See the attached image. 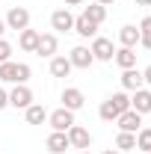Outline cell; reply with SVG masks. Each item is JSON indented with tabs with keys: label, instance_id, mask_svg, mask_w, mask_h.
<instances>
[{
	"label": "cell",
	"instance_id": "cell-33",
	"mask_svg": "<svg viewBox=\"0 0 151 154\" xmlns=\"http://www.w3.org/2000/svg\"><path fill=\"white\" fill-rule=\"evenodd\" d=\"M136 6H151V0H136Z\"/></svg>",
	"mask_w": 151,
	"mask_h": 154
},
{
	"label": "cell",
	"instance_id": "cell-4",
	"mask_svg": "<svg viewBox=\"0 0 151 154\" xmlns=\"http://www.w3.org/2000/svg\"><path fill=\"white\" fill-rule=\"evenodd\" d=\"M33 104V89L27 86V83H18L12 92H9V107H15V110H27Z\"/></svg>",
	"mask_w": 151,
	"mask_h": 154
},
{
	"label": "cell",
	"instance_id": "cell-32",
	"mask_svg": "<svg viewBox=\"0 0 151 154\" xmlns=\"http://www.w3.org/2000/svg\"><path fill=\"white\" fill-rule=\"evenodd\" d=\"M95 3H101V6H110V3H116V0H95Z\"/></svg>",
	"mask_w": 151,
	"mask_h": 154
},
{
	"label": "cell",
	"instance_id": "cell-17",
	"mask_svg": "<svg viewBox=\"0 0 151 154\" xmlns=\"http://www.w3.org/2000/svg\"><path fill=\"white\" fill-rule=\"evenodd\" d=\"M39 30H21V36H18V45H21V51H27V54H36V45H39Z\"/></svg>",
	"mask_w": 151,
	"mask_h": 154
},
{
	"label": "cell",
	"instance_id": "cell-24",
	"mask_svg": "<svg viewBox=\"0 0 151 154\" xmlns=\"http://www.w3.org/2000/svg\"><path fill=\"white\" fill-rule=\"evenodd\" d=\"M116 148H119V151H133V148H136V134H122V131H119Z\"/></svg>",
	"mask_w": 151,
	"mask_h": 154
},
{
	"label": "cell",
	"instance_id": "cell-7",
	"mask_svg": "<svg viewBox=\"0 0 151 154\" xmlns=\"http://www.w3.org/2000/svg\"><path fill=\"white\" fill-rule=\"evenodd\" d=\"M48 122H51L54 131H62V134H65V131L74 125V113L65 110V107H59V110H54V113H48Z\"/></svg>",
	"mask_w": 151,
	"mask_h": 154
},
{
	"label": "cell",
	"instance_id": "cell-31",
	"mask_svg": "<svg viewBox=\"0 0 151 154\" xmlns=\"http://www.w3.org/2000/svg\"><path fill=\"white\" fill-rule=\"evenodd\" d=\"M101 154H122L119 148H107V151H101Z\"/></svg>",
	"mask_w": 151,
	"mask_h": 154
},
{
	"label": "cell",
	"instance_id": "cell-14",
	"mask_svg": "<svg viewBox=\"0 0 151 154\" xmlns=\"http://www.w3.org/2000/svg\"><path fill=\"white\" fill-rule=\"evenodd\" d=\"M83 104H86V98H83L80 89H74V86L62 89V107H65V110H71V113H74V110H80Z\"/></svg>",
	"mask_w": 151,
	"mask_h": 154
},
{
	"label": "cell",
	"instance_id": "cell-13",
	"mask_svg": "<svg viewBox=\"0 0 151 154\" xmlns=\"http://www.w3.org/2000/svg\"><path fill=\"white\" fill-rule=\"evenodd\" d=\"M131 110L139 113V116L151 113V92H148V89H136V92L131 95Z\"/></svg>",
	"mask_w": 151,
	"mask_h": 154
},
{
	"label": "cell",
	"instance_id": "cell-21",
	"mask_svg": "<svg viewBox=\"0 0 151 154\" xmlns=\"http://www.w3.org/2000/svg\"><path fill=\"white\" fill-rule=\"evenodd\" d=\"M51 74H54V77H68V74H71V62H68V57H51Z\"/></svg>",
	"mask_w": 151,
	"mask_h": 154
},
{
	"label": "cell",
	"instance_id": "cell-29",
	"mask_svg": "<svg viewBox=\"0 0 151 154\" xmlns=\"http://www.w3.org/2000/svg\"><path fill=\"white\" fill-rule=\"evenodd\" d=\"M68 6H83V0H65Z\"/></svg>",
	"mask_w": 151,
	"mask_h": 154
},
{
	"label": "cell",
	"instance_id": "cell-8",
	"mask_svg": "<svg viewBox=\"0 0 151 154\" xmlns=\"http://www.w3.org/2000/svg\"><path fill=\"white\" fill-rule=\"evenodd\" d=\"M116 125H119L122 134H136V131L142 128V116L133 113V110H128V113H122L119 119H116Z\"/></svg>",
	"mask_w": 151,
	"mask_h": 154
},
{
	"label": "cell",
	"instance_id": "cell-2",
	"mask_svg": "<svg viewBox=\"0 0 151 154\" xmlns=\"http://www.w3.org/2000/svg\"><path fill=\"white\" fill-rule=\"evenodd\" d=\"M30 77H33V68L27 62H12V59L0 62V80L3 83H15L18 86V83H27Z\"/></svg>",
	"mask_w": 151,
	"mask_h": 154
},
{
	"label": "cell",
	"instance_id": "cell-5",
	"mask_svg": "<svg viewBox=\"0 0 151 154\" xmlns=\"http://www.w3.org/2000/svg\"><path fill=\"white\" fill-rule=\"evenodd\" d=\"M65 136H68V145H71V148H83V151H86V148L92 145V134H89L86 128H80V125H71V128L65 131Z\"/></svg>",
	"mask_w": 151,
	"mask_h": 154
},
{
	"label": "cell",
	"instance_id": "cell-23",
	"mask_svg": "<svg viewBox=\"0 0 151 154\" xmlns=\"http://www.w3.org/2000/svg\"><path fill=\"white\" fill-rule=\"evenodd\" d=\"M139 45L145 51H151V15H145L139 21Z\"/></svg>",
	"mask_w": 151,
	"mask_h": 154
},
{
	"label": "cell",
	"instance_id": "cell-18",
	"mask_svg": "<svg viewBox=\"0 0 151 154\" xmlns=\"http://www.w3.org/2000/svg\"><path fill=\"white\" fill-rule=\"evenodd\" d=\"M119 42H122V48H136V45H139V27L125 24V27L119 30Z\"/></svg>",
	"mask_w": 151,
	"mask_h": 154
},
{
	"label": "cell",
	"instance_id": "cell-16",
	"mask_svg": "<svg viewBox=\"0 0 151 154\" xmlns=\"http://www.w3.org/2000/svg\"><path fill=\"white\" fill-rule=\"evenodd\" d=\"M74 33L83 36V38H95V36H98V24H92L86 15H77V18H74Z\"/></svg>",
	"mask_w": 151,
	"mask_h": 154
},
{
	"label": "cell",
	"instance_id": "cell-9",
	"mask_svg": "<svg viewBox=\"0 0 151 154\" xmlns=\"http://www.w3.org/2000/svg\"><path fill=\"white\" fill-rule=\"evenodd\" d=\"M51 27H54L57 33H71V30H74V15H71L68 9H57V12L51 15Z\"/></svg>",
	"mask_w": 151,
	"mask_h": 154
},
{
	"label": "cell",
	"instance_id": "cell-35",
	"mask_svg": "<svg viewBox=\"0 0 151 154\" xmlns=\"http://www.w3.org/2000/svg\"><path fill=\"white\" fill-rule=\"evenodd\" d=\"M148 154H151V151H148Z\"/></svg>",
	"mask_w": 151,
	"mask_h": 154
},
{
	"label": "cell",
	"instance_id": "cell-26",
	"mask_svg": "<svg viewBox=\"0 0 151 154\" xmlns=\"http://www.w3.org/2000/svg\"><path fill=\"white\" fill-rule=\"evenodd\" d=\"M12 59V45L6 38H0V62H9Z\"/></svg>",
	"mask_w": 151,
	"mask_h": 154
},
{
	"label": "cell",
	"instance_id": "cell-34",
	"mask_svg": "<svg viewBox=\"0 0 151 154\" xmlns=\"http://www.w3.org/2000/svg\"><path fill=\"white\" fill-rule=\"evenodd\" d=\"M80 154H92V151H89V148H86V151H80Z\"/></svg>",
	"mask_w": 151,
	"mask_h": 154
},
{
	"label": "cell",
	"instance_id": "cell-25",
	"mask_svg": "<svg viewBox=\"0 0 151 154\" xmlns=\"http://www.w3.org/2000/svg\"><path fill=\"white\" fill-rule=\"evenodd\" d=\"M136 148L145 151V154L151 151V128H139L136 131Z\"/></svg>",
	"mask_w": 151,
	"mask_h": 154
},
{
	"label": "cell",
	"instance_id": "cell-12",
	"mask_svg": "<svg viewBox=\"0 0 151 154\" xmlns=\"http://www.w3.org/2000/svg\"><path fill=\"white\" fill-rule=\"evenodd\" d=\"M119 80H122V89H125V92H136V89H142V83H145L139 68H125Z\"/></svg>",
	"mask_w": 151,
	"mask_h": 154
},
{
	"label": "cell",
	"instance_id": "cell-6",
	"mask_svg": "<svg viewBox=\"0 0 151 154\" xmlns=\"http://www.w3.org/2000/svg\"><path fill=\"white\" fill-rule=\"evenodd\" d=\"M92 57L95 59H101V62H110V59L116 57V48H113V42L110 38H104V36H95L92 38Z\"/></svg>",
	"mask_w": 151,
	"mask_h": 154
},
{
	"label": "cell",
	"instance_id": "cell-28",
	"mask_svg": "<svg viewBox=\"0 0 151 154\" xmlns=\"http://www.w3.org/2000/svg\"><path fill=\"white\" fill-rule=\"evenodd\" d=\"M142 80H145V83H148V86H151V65H148V68H145V71H142Z\"/></svg>",
	"mask_w": 151,
	"mask_h": 154
},
{
	"label": "cell",
	"instance_id": "cell-19",
	"mask_svg": "<svg viewBox=\"0 0 151 154\" xmlns=\"http://www.w3.org/2000/svg\"><path fill=\"white\" fill-rule=\"evenodd\" d=\"M113 59L119 62L122 71H125V68H136V51H133V48H119Z\"/></svg>",
	"mask_w": 151,
	"mask_h": 154
},
{
	"label": "cell",
	"instance_id": "cell-10",
	"mask_svg": "<svg viewBox=\"0 0 151 154\" xmlns=\"http://www.w3.org/2000/svg\"><path fill=\"white\" fill-rule=\"evenodd\" d=\"M68 62H71V68H89V65L95 62V57H92L89 48L77 45V48H71V54H68Z\"/></svg>",
	"mask_w": 151,
	"mask_h": 154
},
{
	"label": "cell",
	"instance_id": "cell-3",
	"mask_svg": "<svg viewBox=\"0 0 151 154\" xmlns=\"http://www.w3.org/2000/svg\"><path fill=\"white\" fill-rule=\"evenodd\" d=\"M3 21H6V30H18V33H21V30L30 27V12H27L24 6H12Z\"/></svg>",
	"mask_w": 151,
	"mask_h": 154
},
{
	"label": "cell",
	"instance_id": "cell-30",
	"mask_svg": "<svg viewBox=\"0 0 151 154\" xmlns=\"http://www.w3.org/2000/svg\"><path fill=\"white\" fill-rule=\"evenodd\" d=\"M3 33H6V21L0 18V38H3Z\"/></svg>",
	"mask_w": 151,
	"mask_h": 154
},
{
	"label": "cell",
	"instance_id": "cell-22",
	"mask_svg": "<svg viewBox=\"0 0 151 154\" xmlns=\"http://www.w3.org/2000/svg\"><path fill=\"white\" fill-rule=\"evenodd\" d=\"M83 15L92 21V24H98V27H101V24H104V18H107V6L92 3V6H86V9H83Z\"/></svg>",
	"mask_w": 151,
	"mask_h": 154
},
{
	"label": "cell",
	"instance_id": "cell-1",
	"mask_svg": "<svg viewBox=\"0 0 151 154\" xmlns=\"http://www.w3.org/2000/svg\"><path fill=\"white\" fill-rule=\"evenodd\" d=\"M131 110V95L128 92H116V95H110L104 104H101V110H98V116L104 119V122H116L122 113H128Z\"/></svg>",
	"mask_w": 151,
	"mask_h": 154
},
{
	"label": "cell",
	"instance_id": "cell-15",
	"mask_svg": "<svg viewBox=\"0 0 151 154\" xmlns=\"http://www.w3.org/2000/svg\"><path fill=\"white\" fill-rule=\"evenodd\" d=\"M45 145H48V151H51V154H65L68 148H71V145H68V136L62 134V131H54V134L48 136Z\"/></svg>",
	"mask_w": 151,
	"mask_h": 154
},
{
	"label": "cell",
	"instance_id": "cell-20",
	"mask_svg": "<svg viewBox=\"0 0 151 154\" xmlns=\"http://www.w3.org/2000/svg\"><path fill=\"white\" fill-rule=\"evenodd\" d=\"M24 116H27V125H45V122H48V110H45L42 104H30V107L24 110Z\"/></svg>",
	"mask_w": 151,
	"mask_h": 154
},
{
	"label": "cell",
	"instance_id": "cell-27",
	"mask_svg": "<svg viewBox=\"0 0 151 154\" xmlns=\"http://www.w3.org/2000/svg\"><path fill=\"white\" fill-rule=\"evenodd\" d=\"M6 107H9V92L0 89V110H6Z\"/></svg>",
	"mask_w": 151,
	"mask_h": 154
},
{
	"label": "cell",
	"instance_id": "cell-11",
	"mask_svg": "<svg viewBox=\"0 0 151 154\" xmlns=\"http://www.w3.org/2000/svg\"><path fill=\"white\" fill-rule=\"evenodd\" d=\"M57 48H59L57 33H42V36H39V45H36V54L51 59V57H57Z\"/></svg>",
	"mask_w": 151,
	"mask_h": 154
}]
</instances>
